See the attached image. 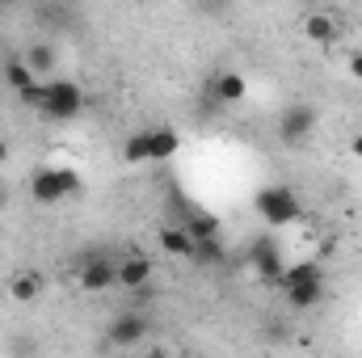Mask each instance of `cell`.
<instances>
[{
	"mask_svg": "<svg viewBox=\"0 0 362 358\" xmlns=\"http://www.w3.org/2000/svg\"><path fill=\"white\" fill-rule=\"evenodd\" d=\"M38 110H42L47 118H55V122H72V118H81V110H85V89H81L76 81L47 76V81H42V101H38Z\"/></svg>",
	"mask_w": 362,
	"mask_h": 358,
	"instance_id": "obj_1",
	"label": "cell"
},
{
	"mask_svg": "<svg viewBox=\"0 0 362 358\" xmlns=\"http://www.w3.org/2000/svg\"><path fill=\"white\" fill-rule=\"evenodd\" d=\"M253 211L270 224V228H282V224H295L303 215V202L291 185H262L257 198H253Z\"/></svg>",
	"mask_w": 362,
	"mask_h": 358,
	"instance_id": "obj_2",
	"label": "cell"
},
{
	"mask_svg": "<svg viewBox=\"0 0 362 358\" xmlns=\"http://www.w3.org/2000/svg\"><path fill=\"white\" fill-rule=\"evenodd\" d=\"M81 173L76 169H38L30 178V198L34 202H64L68 194H81Z\"/></svg>",
	"mask_w": 362,
	"mask_h": 358,
	"instance_id": "obj_3",
	"label": "cell"
},
{
	"mask_svg": "<svg viewBox=\"0 0 362 358\" xmlns=\"http://www.w3.org/2000/svg\"><path fill=\"white\" fill-rule=\"evenodd\" d=\"M316 122H320L316 105H308V101H295V105H286V110H282V118H278V139L295 148V144H303V139L316 131Z\"/></svg>",
	"mask_w": 362,
	"mask_h": 358,
	"instance_id": "obj_4",
	"label": "cell"
},
{
	"mask_svg": "<svg viewBox=\"0 0 362 358\" xmlns=\"http://www.w3.org/2000/svg\"><path fill=\"white\" fill-rule=\"evenodd\" d=\"M76 282H81V291H114L118 287V258H105V253H89L81 270H76Z\"/></svg>",
	"mask_w": 362,
	"mask_h": 358,
	"instance_id": "obj_5",
	"label": "cell"
},
{
	"mask_svg": "<svg viewBox=\"0 0 362 358\" xmlns=\"http://www.w3.org/2000/svg\"><path fill=\"white\" fill-rule=\"evenodd\" d=\"M249 266H253V274H257L262 282L278 287V278H282L286 262H282V249H278L274 236H257V241L249 245Z\"/></svg>",
	"mask_w": 362,
	"mask_h": 358,
	"instance_id": "obj_6",
	"label": "cell"
},
{
	"mask_svg": "<svg viewBox=\"0 0 362 358\" xmlns=\"http://www.w3.org/2000/svg\"><path fill=\"white\" fill-rule=\"evenodd\" d=\"M4 85L17 93L25 105H38V101H42V76H38L25 59H8V64H4Z\"/></svg>",
	"mask_w": 362,
	"mask_h": 358,
	"instance_id": "obj_7",
	"label": "cell"
},
{
	"mask_svg": "<svg viewBox=\"0 0 362 358\" xmlns=\"http://www.w3.org/2000/svg\"><path fill=\"white\" fill-rule=\"evenodd\" d=\"M148 316L144 312H122V316H114L110 321V329H105V342L110 346H139L144 337H148Z\"/></svg>",
	"mask_w": 362,
	"mask_h": 358,
	"instance_id": "obj_8",
	"label": "cell"
},
{
	"mask_svg": "<svg viewBox=\"0 0 362 358\" xmlns=\"http://www.w3.org/2000/svg\"><path fill=\"white\" fill-rule=\"evenodd\" d=\"M152 258L148 253H127V258H118V287L122 291H144V287H152Z\"/></svg>",
	"mask_w": 362,
	"mask_h": 358,
	"instance_id": "obj_9",
	"label": "cell"
},
{
	"mask_svg": "<svg viewBox=\"0 0 362 358\" xmlns=\"http://www.w3.org/2000/svg\"><path fill=\"white\" fill-rule=\"evenodd\" d=\"M148 165H160V161H173L181 152V135L173 127H148Z\"/></svg>",
	"mask_w": 362,
	"mask_h": 358,
	"instance_id": "obj_10",
	"label": "cell"
},
{
	"mask_svg": "<svg viewBox=\"0 0 362 358\" xmlns=\"http://www.w3.org/2000/svg\"><path fill=\"white\" fill-rule=\"evenodd\" d=\"M282 295H286V304H291L295 312H308V308H316V304L325 299V278H303V282L286 287Z\"/></svg>",
	"mask_w": 362,
	"mask_h": 358,
	"instance_id": "obj_11",
	"label": "cell"
},
{
	"mask_svg": "<svg viewBox=\"0 0 362 358\" xmlns=\"http://www.w3.org/2000/svg\"><path fill=\"white\" fill-rule=\"evenodd\" d=\"M211 93H215V101L236 105V101H245V97H249V81H245V72H215Z\"/></svg>",
	"mask_w": 362,
	"mask_h": 358,
	"instance_id": "obj_12",
	"label": "cell"
},
{
	"mask_svg": "<svg viewBox=\"0 0 362 358\" xmlns=\"http://www.w3.org/2000/svg\"><path fill=\"white\" fill-rule=\"evenodd\" d=\"M156 241H160V249H165L169 258H189V253H194V236L185 232V224H165V228L156 232Z\"/></svg>",
	"mask_w": 362,
	"mask_h": 358,
	"instance_id": "obj_13",
	"label": "cell"
},
{
	"mask_svg": "<svg viewBox=\"0 0 362 358\" xmlns=\"http://www.w3.org/2000/svg\"><path fill=\"white\" fill-rule=\"evenodd\" d=\"M303 38H308V42H320V47H329V42L337 38V21H333L329 13L312 8V13L303 17Z\"/></svg>",
	"mask_w": 362,
	"mask_h": 358,
	"instance_id": "obj_14",
	"label": "cell"
},
{
	"mask_svg": "<svg viewBox=\"0 0 362 358\" xmlns=\"http://www.w3.org/2000/svg\"><path fill=\"white\" fill-rule=\"evenodd\" d=\"M8 295H13L17 304H34V299L42 295V274H34V270L13 274V278H8Z\"/></svg>",
	"mask_w": 362,
	"mask_h": 358,
	"instance_id": "obj_15",
	"label": "cell"
},
{
	"mask_svg": "<svg viewBox=\"0 0 362 358\" xmlns=\"http://www.w3.org/2000/svg\"><path fill=\"white\" fill-rule=\"evenodd\" d=\"M185 232L194 236V241H206V236H219V215H211V211H189L185 219Z\"/></svg>",
	"mask_w": 362,
	"mask_h": 358,
	"instance_id": "obj_16",
	"label": "cell"
},
{
	"mask_svg": "<svg viewBox=\"0 0 362 358\" xmlns=\"http://www.w3.org/2000/svg\"><path fill=\"white\" fill-rule=\"evenodd\" d=\"M228 253H223V241L219 236H206V241H194V253H189V262L194 266H219Z\"/></svg>",
	"mask_w": 362,
	"mask_h": 358,
	"instance_id": "obj_17",
	"label": "cell"
},
{
	"mask_svg": "<svg viewBox=\"0 0 362 358\" xmlns=\"http://www.w3.org/2000/svg\"><path fill=\"white\" fill-rule=\"evenodd\" d=\"M303 278H325V270L316 258H308V262H295V266L282 270V278H278V291H286V287H295V282H303Z\"/></svg>",
	"mask_w": 362,
	"mask_h": 358,
	"instance_id": "obj_18",
	"label": "cell"
},
{
	"mask_svg": "<svg viewBox=\"0 0 362 358\" xmlns=\"http://www.w3.org/2000/svg\"><path fill=\"white\" fill-rule=\"evenodd\" d=\"M25 64H30L38 76H51V72H55V51H51L47 42H34V47L25 51Z\"/></svg>",
	"mask_w": 362,
	"mask_h": 358,
	"instance_id": "obj_19",
	"label": "cell"
},
{
	"mask_svg": "<svg viewBox=\"0 0 362 358\" xmlns=\"http://www.w3.org/2000/svg\"><path fill=\"white\" fill-rule=\"evenodd\" d=\"M122 161H127V165H148V135H144V131H135V135L122 144Z\"/></svg>",
	"mask_w": 362,
	"mask_h": 358,
	"instance_id": "obj_20",
	"label": "cell"
},
{
	"mask_svg": "<svg viewBox=\"0 0 362 358\" xmlns=\"http://www.w3.org/2000/svg\"><path fill=\"white\" fill-rule=\"evenodd\" d=\"M350 76H354V81H362V51H354V55H350Z\"/></svg>",
	"mask_w": 362,
	"mask_h": 358,
	"instance_id": "obj_21",
	"label": "cell"
},
{
	"mask_svg": "<svg viewBox=\"0 0 362 358\" xmlns=\"http://www.w3.org/2000/svg\"><path fill=\"white\" fill-rule=\"evenodd\" d=\"M350 156H358V161H362V131L350 139Z\"/></svg>",
	"mask_w": 362,
	"mask_h": 358,
	"instance_id": "obj_22",
	"label": "cell"
},
{
	"mask_svg": "<svg viewBox=\"0 0 362 358\" xmlns=\"http://www.w3.org/2000/svg\"><path fill=\"white\" fill-rule=\"evenodd\" d=\"M8 161V139H0V165Z\"/></svg>",
	"mask_w": 362,
	"mask_h": 358,
	"instance_id": "obj_23",
	"label": "cell"
},
{
	"mask_svg": "<svg viewBox=\"0 0 362 358\" xmlns=\"http://www.w3.org/2000/svg\"><path fill=\"white\" fill-rule=\"evenodd\" d=\"M4 202H8V194H4V185H0V207H4Z\"/></svg>",
	"mask_w": 362,
	"mask_h": 358,
	"instance_id": "obj_24",
	"label": "cell"
},
{
	"mask_svg": "<svg viewBox=\"0 0 362 358\" xmlns=\"http://www.w3.org/2000/svg\"><path fill=\"white\" fill-rule=\"evenodd\" d=\"M0 4H13V0H0Z\"/></svg>",
	"mask_w": 362,
	"mask_h": 358,
	"instance_id": "obj_25",
	"label": "cell"
}]
</instances>
